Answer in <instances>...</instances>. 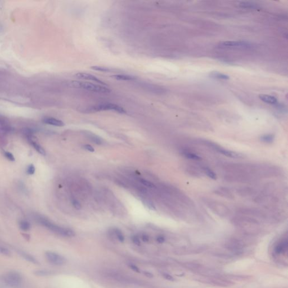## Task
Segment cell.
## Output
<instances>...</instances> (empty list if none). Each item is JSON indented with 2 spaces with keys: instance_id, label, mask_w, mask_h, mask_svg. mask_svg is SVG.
I'll list each match as a JSON object with an SVG mask.
<instances>
[{
  "instance_id": "obj_1",
  "label": "cell",
  "mask_w": 288,
  "mask_h": 288,
  "mask_svg": "<svg viewBox=\"0 0 288 288\" xmlns=\"http://www.w3.org/2000/svg\"><path fill=\"white\" fill-rule=\"evenodd\" d=\"M231 222L235 226L248 233H254L260 230L258 220L247 216L237 215L232 218Z\"/></svg>"
},
{
  "instance_id": "obj_2",
  "label": "cell",
  "mask_w": 288,
  "mask_h": 288,
  "mask_svg": "<svg viewBox=\"0 0 288 288\" xmlns=\"http://www.w3.org/2000/svg\"><path fill=\"white\" fill-rule=\"evenodd\" d=\"M202 201L211 212L219 217L224 218L231 215L230 209L221 202L208 197H203Z\"/></svg>"
},
{
  "instance_id": "obj_3",
  "label": "cell",
  "mask_w": 288,
  "mask_h": 288,
  "mask_svg": "<svg viewBox=\"0 0 288 288\" xmlns=\"http://www.w3.org/2000/svg\"><path fill=\"white\" fill-rule=\"evenodd\" d=\"M37 219L38 222L42 226H45L51 231L53 232L58 235L66 237H73L75 235L74 232L71 229L59 226L57 225L52 223L49 220L45 218L39 217L37 218Z\"/></svg>"
},
{
  "instance_id": "obj_4",
  "label": "cell",
  "mask_w": 288,
  "mask_h": 288,
  "mask_svg": "<svg viewBox=\"0 0 288 288\" xmlns=\"http://www.w3.org/2000/svg\"><path fill=\"white\" fill-rule=\"evenodd\" d=\"M70 85L71 86L74 88L86 89L95 92L106 93L111 92V89L106 86L95 84L94 83H91L89 82L72 81L70 83Z\"/></svg>"
},
{
  "instance_id": "obj_5",
  "label": "cell",
  "mask_w": 288,
  "mask_h": 288,
  "mask_svg": "<svg viewBox=\"0 0 288 288\" xmlns=\"http://www.w3.org/2000/svg\"><path fill=\"white\" fill-rule=\"evenodd\" d=\"M5 284L11 288H19L23 284V277L16 271H9L2 277Z\"/></svg>"
},
{
  "instance_id": "obj_6",
  "label": "cell",
  "mask_w": 288,
  "mask_h": 288,
  "mask_svg": "<svg viewBox=\"0 0 288 288\" xmlns=\"http://www.w3.org/2000/svg\"><path fill=\"white\" fill-rule=\"evenodd\" d=\"M238 213H239V215L247 216L257 220L258 219H266L267 216L266 213L262 210L258 209L257 208L248 207L239 208L238 209Z\"/></svg>"
},
{
  "instance_id": "obj_7",
  "label": "cell",
  "mask_w": 288,
  "mask_h": 288,
  "mask_svg": "<svg viewBox=\"0 0 288 288\" xmlns=\"http://www.w3.org/2000/svg\"><path fill=\"white\" fill-rule=\"evenodd\" d=\"M212 149L215 150V151L219 153V154L223 155L228 158L234 159H243L245 158V155L243 154L225 149L215 142L212 147Z\"/></svg>"
},
{
  "instance_id": "obj_8",
  "label": "cell",
  "mask_w": 288,
  "mask_h": 288,
  "mask_svg": "<svg viewBox=\"0 0 288 288\" xmlns=\"http://www.w3.org/2000/svg\"><path fill=\"white\" fill-rule=\"evenodd\" d=\"M45 258L49 262L55 266L63 265L66 262V259L63 256L51 251L45 253Z\"/></svg>"
},
{
  "instance_id": "obj_9",
  "label": "cell",
  "mask_w": 288,
  "mask_h": 288,
  "mask_svg": "<svg viewBox=\"0 0 288 288\" xmlns=\"http://www.w3.org/2000/svg\"><path fill=\"white\" fill-rule=\"evenodd\" d=\"M92 109L94 111H105V110H112L116 112H118L119 113L125 114L126 113V110L125 109L123 108H122L120 106L116 105L115 104H112V103H105V104H101L95 106L93 107Z\"/></svg>"
},
{
  "instance_id": "obj_10",
  "label": "cell",
  "mask_w": 288,
  "mask_h": 288,
  "mask_svg": "<svg viewBox=\"0 0 288 288\" xmlns=\"http://www.w3.org/2000/svg\"><path fill=\"white\" fill-rule=\"evenodd\" d=\"M221 47H234V48H250L252 44L247 41H224L219 44Z\"/></svg>"
},
{
  "instance_id": "obj_11",
  "label": "cell",
  "mask_w": 288,
  "mask_h": 288,
  "mask_svg": "<svg viewBox=\"0 0 288 288\" xmlns=\"http://www.w3.org/2000/svg\"><path fill=\"white\" fill-rule=\"evenodd\" d=\"M183 170L186 174L193 177L200 178L202 177L204 174L202 168H199V167L190 164L185 165Z\"/></svg>"
},
{
  "instance_id": "obj_12",
  "label": "cell",
  "mask_w": 288,
  "mask_h": 288,
  "mask_svg": "<svg viewBox=\"0 0 288 288\" xmlns=\"http://www.w3.org/2000/svg\"><path fill=\"white\" fill-rule=\"evenodd\" d=\"M75 77L77 78L78 79H82V80H86V81H91L95 82L97 83H99V85L102 86H107V84L105 83L104 82L102 81L99 79L97 77L93 76L92 74H91L89 73H78L75 74Z\"/></svg>"
},
{
  "instance_id": "obj_13",
  "label": "cell",
  "mask_w": 288,
  "mask_h": 288,
  "mask_svg": "<svg viewBox=\"0 0 288 288\" xmlns=\"http://www.w3.org/2000/svg\"><path fill=\"white\" fill-rule=\"evenodd\" d=\"M213 192L216 195L226 199H232L234 198V195L231 190L226 187L221 186L217 187Z\"/></svg>"
},
{
  "instance_id": "obj_14",
  "label": "cell",
  "mask_w": 288,
  "mask_h": 288,
  "mask_svg": "<svg viewBox=\"0 0 288 288\" xmlns=\"http://www.w3.org/2000/svg\"><path fill=\"white\" fill-rule=\"evenodd\" d=\"M236 193L238 195L244 198L252 196L255 194V191L250 187L245 186L240 187L237 189Z\"/></svg>"
},
{
  "instance_id": "obj_15",
  "label": "cell",
  "mask_w": 288,
  "mask_h": 288,
  "mask_svg": "<svg viewBox=\"0 0 288 288\" xmlns=\"http://www.w3.org/2000/svg\"><path fill=\"white\" fill-rule=\"evenodd\" d=\"M181 154L186 158L190 159L192 160L200 161L202 160V157L200 155L188 149H183L181 150Z\"/></svg>"
},
{
  "instance_id": "obj_16",
  "label": "cell",
  "mask_w": 288,
  "mask_h": 288,
  "mask_svg": "<svg viewBox=\"0 0 288 288\" xmlns=\"http://www.w3.org/2000/svg\"><path fill=\"white\" fill-rule=\"evenodd\" d=\"M17 252H18V253L22 258H23L25 260H26L28 261L29 262L32 263V264H38V260H37L36 258L34 256H32V255L31 254H29L28 252H25V251H22V250H18Z\"/></svg>"
},
{
  "instance_id": "obj_17",
  "label": "cell",
  "mask_w": 288,
  "mask_h": 288,
  "mask_svg": "<svg viewBox=\"0 0 288 288\" xmlns=\"http://www.w3.org/2000/svg\"><path fill=\"white\" fill-rule=\"evenodd\" d=\"M43 122L49 125L57 126V127H63L64 126V123L63 121L59 120L56 118L51 117H46L43 119Z\"/></svg>"
},
{
  "instance_id": "obj_18",
  "label": "cell",
  "mask_w": 288,
  "mask_h": 288,
  "mask_svg": "<svg viewBox=\"0 0 288 288\" xmlns=\"http://www.w3.org/2000/svg\"><path fill=\"white\" fill-rule=\"evenodd\" d=\"M288 241L286 239L282 240L277 244L275 248V252L276 254H280L284 253L287 250Z\"/></svg>"
},
{
  "instance_id": "obj_19",
  "label": "cell",
  "mask_w": 288,
  "mask_h": 288,
  "mask_svg": "<svg viewBox=\"0 0 288 288\" xmlns=\"http://www.w3.org/2000/svg\"><path fill=\"white\" fill-rule=\"evenodd\" d=\"M28 142L30 143V144L31 145H32L33 148L36 150L38 153H40V154L42 155H46V151H45V149L39 144H38L36 141H35L33 140L32 136L28 138Z\"/></svg>"
},
{
  "instance_id": "obj_20",
  "label": "cell",
  "mask_w": 288,
  "mask_h": 288,
  "mask_svg": "<svg viewBox=\"0 0 288 288\" xmlns=\"http://www.w3.org/2000/svg\"><path fill=\"white\" fill-rule=\"evenodd\" d=\"M260 98L262 101L268 104H275L277 102V99L275 97L270 96V95H264V94L260 95Z\"/></svg>"
},
{
  "instance_id": "obj_21",
  "label": "cell",
  "mask_w": 288,
  "mask_h": 288,
  "mask_svg": "<svg viewBox=\"0 0 288 288\" xmlns=\"http://www.w3.org/2000/svg\"><path fill=\"white\" fill-rule=\"evenodd\" d=\"M202 170H203V173L207 175L208 177L212 180H216L217 179V175L215 173V172L209 168V167L206 166H202L201 167Z\"/></svg>"
},
{
  "instance_id": "obj_22",
  "label": "cell",
  "mask_w": 288,
  "mask_h": 288,
  "mask_svg": "<svg viewBox=\"0 0 288 288\" xmlns=\"http://www.w3.org/2000/svg\"><path fill=\"white\" fill-rule=\"evenodd\" d=\"M112 77L119 81H134L136 79V77L132 76L125 74H117L112 76Z\"/></svg>"
},
{
  "instance_id": "obj_23",
  "label": "cell",
  "mask_w": 288,
  "mask_h": 288,
  "mask_svg": "<svg viewBox=\"0 0 288 288\" xmlns=\"http://www.w3.org/2000/svg\"><path fill=\"white\" fill-rule=\"evenodd\" d=\"M209 76L212 78H217V79H225L227 80L230 77L228 76L226 74H225L223 73L218 72H212L209 74Z\"/></svg>"
},
{
  "instance_id": "obj_24",
  "label": "cell",
  "mask_w": 288,
  "mask_h": 288,
  "mask_svg": "<svg viewBox=\"0 0 288 288\" xmlns=\"http://www.w3.org/2000/svg\"><path fill=\"white\" fill-rule=\"evenodd\" d=\"M275 137L272 134H264L262 136L260 137V140L262 142L266 143V144H271L274 141Z\"/></svg>"
},
{
  "instance_id": "obj_25",
  "label": "cell",
  "mask_w": 288,
  "mask_h": 288,
  "mask_svg": "<svg viewBox=\"0 0 288 288\" xmlns=\"http://www.w3.org/2000/svg\"><path fill=\"white\" fill-rule=\"evenodd\" d=\"M19 226L21 230L24 231H27L31 228V224L25 220H21L19 223Z\"/></svg>"
},
{
  "instance_id": "obj_26",
  "label": "cell",
  "mask_w": 288,
  "mask_h": 288,
  "mask_svg": "<svg viewBox=\"0 0 288 288\" xmlns=\"http://www.w3.org/2000/svg\"><path fill=\"white\" fill-rule=\"evenodd\" d=\"M34 273L35 275L37 276L44 277V276H49L52 275L53 272L47 270H37L34 271Z\"/></svg>"
},
{
  "instance_id": "obj_27",
  "label": "cell",
  "mask_w": 288,
  "mask_h": 288,
  "mask_svg": "<svg viewBox=\"0 0 288 288\" xmlns=\"http://www.w3.org/2000/svg\"><path fill=\"white\" fill-rule=\"evenodd\" d=\"M91 69H93L94 70L99 71L102 72H106V73H109L113 71L112 69H110L109 68L101 66H92L91 67Z\"/></svg>"
},
{
  "instance_id": "obj_28",
  "label": "cell",
  "mask_w": 288,
  "mask_h": 288,
  "mask_svg": "<svg viewBox=\"0 0 288 288\" xmlns=\"http://www.w3.org/2000/svg\"><path fill=\"white\" fill-rule=\"evenodd\" d=\"M253 2H242L240 3V6L244 8H257V5Z\"/></svg>"
},
{
  "instance_id": "obj_29",
  "label": "cell",
  "mask_w": 288,
  "mask_h": 288,
  "mask_svg": "<svg viewBox=\"0 0 288 288\" xmlns=\"http://www.w3.org/2000/svg\"><path fill=\"white\" fill-rule=\"evenodd\" d=\"M114 233L117 236L118 240L119 241H121V243H123L124 241H125V236L123 235V233L121 232V231L118 228H115V229H114Z\"/></svg>"
},
{
  "instance_id": "obj_30",
  "label": "cell",
  "mask_w": 288,
  "mask_h": 288,
  "mask_svg": "<svg viewBox=\"0 0 288 288\" xmlns=\"http://www.w3.org/2000/svg\"><path fill=\"white\" fill-rule=\"evenodd\" d=\"M0 254L3 256H10L11 253L8 248L2 245H0Z\"/></svg>"
},
{
  "instance_id": "obj_31",
  "label": "cell",
  "mask_w": 288,
  "mask_h": 288,
  "mask_svg": "<svg viewBox=\"0 0 288 288\" xmlns=\"http://www.w3.org/2000/svg\"><path fill=\"white\" fill-rule=\"evenodd\" d=\"M35 170H36V168H35V167L34 166V165L31 164H29L27 168V173L28 174V175H33L35 172Z\"/></svg>"
},
{
  "instance_id": "obj_32",
  "label": "cell",
  "mask_w": 288,
  "mask_h": 288,
  "mask_svg": "<svg viewBox=\"0 0 288 288\" xmlns=\"http://www.w3.org/2000/svg\"><path fill=\"white\" fill-rule=\"evenodd\" d=\"M140 181H141V183H142V184H143L144 185H145V186L150 187V188H153V187H155L153 183H151L150 181H147V180H146L141 179V180H140Z\"/></svg>"
},
{
  "instance_id": "obj_33",
  "label": "cell",
  "mask_w": 288,
  "mask_h": 288,
  "mask_svg": "<svg viewBox=\"0 0 288 288\" xmlns=\"http://www.w3.org/2000/svg\"><path fill=\"white\" fill-rule=\"evenodd\" d=\"M4 155L5 157L9 160L12 161V162L15 160V157L11 153L8 152V151H6V152H5Z\"/></svg>"
},
{
  "instance_id": "obj_34",
  "label": "cell",
  "mask_w": 288,
  "mask_h": 288,
  "mask_svg": "<svg viewBox=\"0 0 288 288\" xmlns=\"http://www.w3.org/2000/svg\"><path fill=\"white\" fill-rule=\"evenodd\" d=\"M72 204H73V206L76 209H81V205L80 203L77 200L73 199L72 200Z\"/></svg>"
},
{
  "instance_id": "obj_35",
  "label": "cell",
  "mask_w": 288,
  "mask_h": 288,
  "mask_svg": "<svg viewBox=\"0 0 288 288\" xmlns=\"http://www.w3.org/2000/svg\"><path fill=\"white\" fill-rule=\"evenodd\" d=\"M132 241L134 242V244H136V245H140V239H139L138 236H134L132 237Z\"/></svg>"
},
{
  "instance_id": "obj_36",
  "label": "cell",
  "mask_w": 288,
  "mask_h": 288,
  "mask_svg": "<svg viewBox=\"0 0 288 288\" xmlns=\"http://www.w3.org/2000/svg\"><path fill=\"white\" fill-rule=\"evenodd\" d=\"M146 204L147 207H148L150 209H151V210H155V209L154 205L149 201V202H146Z\"/></svg>"
},
{
  "instance_id": "obj_37",
  "label": "cell",
  "mask_w": 288,
  "mask_h": 288,
  "mask_svg": "<svg viewBox=\"0 0 288 288\" xmlns=\"http://www.w3.org/2000/svg\"><path fill=\"white\" fill-rule=\"evenodd\" d=\"M84 147H85V149L88 150V151H89L90 152H94V151H95L94 148H93V147L91 146V145H88V144L85 145L84 146Z\"/></svg>"
},
{
  "instance_id": "obj_38",
  "label": "cell",
  "mask_w": 288,
  "mask_h": 288,
  "mask_svg": "<svg viewBox=\"0 0 288 288\" xmlns=\"http://www.w3.org/2000/svg\"><path fill=\"white\" fill-rule=\"evenodd\" d=\"M92 140L93 141V142L96 144H102V140L100 139L99 138H98L97 137H92Z\"/></svg>"
},
{
  "instance_id": "obj_39",
  "label": "cell",
  "mask_w": 288,
  "mask_h": 288,
  "mask_svg": "<svg viewBox=\"0 0 288 288\" xmlns=\"http://www.w3.org/2000/svg\"><path fill=\"white\" fill-rule=\"evenodd\" d=\"M130 267L131 268V270H132L134 272H140V269H139L136 266H135V265H134V264H130Z\"/></svg>"
},
{
  "instance_id": "obj_40",
  "label": "cell",
  "mask_w": 288,
  "mask_h": 288,
  "mask_svg": "<svg viewBox=\"0 0 288 288\" xmlns=\"http://www.w3.org/2000/svg\"><path fill=\"white\" fill-rule=\"evenodd\" d=\"M164 238L163 236H158L157 238V241L159 243H163L164 241Z\"/></svg>"
},
{
  "instance_id": "obj_41",
  "label": "cell",
  "mask_w": 288,
  "mask_h": 288,
  "mask_svg": "<svg viewBox=\"0 0 288 288\" xmlns=\"http://www.w3.org/2000/svg\"><path fill=\"white\" fill-rule=\"evenodd\" d=\"M142 240L144 242H147L149 240V236L146 235H143L142 236Z\"/></svg>"
},
{
  "instance_id": "obj_42",
  "label": "cell",
  "mask_w": 288,
  "mask_h": 288,
  "mask_svg": "<svg viewBox=\"0 0 288 288\" xmlns=\"http://www.w3.org/2000/svg\"><path fill=\"white\" fill-rule=\"evenodd\" d=\"M164 277L167 280H173V277L168 274H164Z\"/></svg>"
}]
</instances>
